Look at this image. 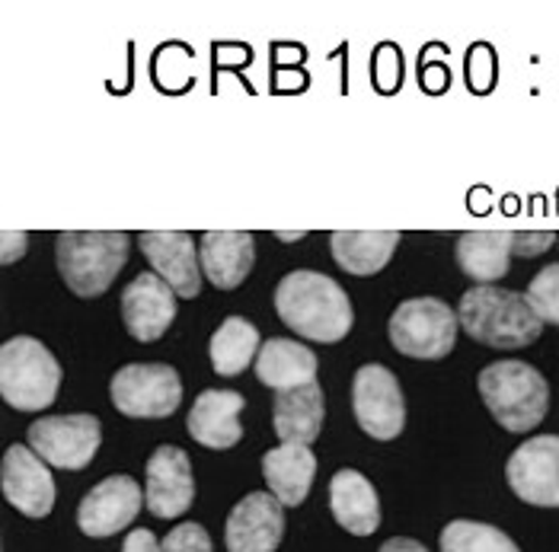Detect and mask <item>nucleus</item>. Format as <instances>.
Returning a JSON list of instances; mask_svg holds the SVG:
<instances>
[{
  "label": "nucleus",
  "mask_w": 559,
  "mask_h": 552,
  "mask_svg": "<svg viewBox=\"0 0 559 552\" xmlns=\"http://www.w3.org/2000/svg\"><path fill=\"white\" fill-rule=\"evenodd\" d=\"M275 313L288 329L310 341H340L348 336L355 313L345 291L320 272H292L275 288Z\"/></svg>",
  "instance_id": "f257e3e1"
},
{
  "label": "nucleus",
  "mask_w": 559,
  "mask_h": 552,
  "mask_svg": "<svg viewBox=\"0 0 559 552\" xmlns=\"http://www.w3.org/2000/svg\"><path fill=\"white\" fill-rule=\"evenodd\" d=\"M457 320L467 329V336L489 348H527L531 341L540 339L544 323L531 310V303L518 291L476 285L471 288L461 307Z\"/></svg>",
  "instance_id": "f03ea898"
},
{
  "label": "nucleus",
  "mask_w": 559,
  "mask_h": 552,
  "mask_svg": "<svg viewBox=\"0 0 559 552\" xmlns=\"http://www.w3.org/2000/svg\"><path fill=\"white\" fill-rule=\"evenodd\" d=\"M131 237L116 230H64L58 233L55 259L64 285L78 298H99L109 291L129 259Z\"/></svg>",
  "instance_id": "7ed1b4c3"
},
{
  "label": "nucleus",
  "mask_w": 559,
  "mask_h": 552,
  "mask_svg": "<svg viewBox=\"0 0 559 552\" xmlns=\"http://www.w3.org/2000/svg\"><path fill=\"white\" fill-rule=\"evenodd\" d=\"M476 386L492 419L515 434L540 425L550 409V386L537 368L524 361H496L483 368Z\"/></svg>",
  "instance_id": "20e7f679"
},
{
  "label": "nucleus",
  "mask_w": 559,
  "mask_h": 552,
  "mask_svg": "<svg viewBox=\"0 0 559 552\" xmlns=\"http://www.w3.org/2000/svg\"><path fill=\"white\" fill-rule=\"evenodd\" d=\"M61 368L43 341L29 336L3 341L0 348V396L20 412H43L55 403Z\"/></svg>",
  "instance_id": "39448f33"
},
{
  "label": "nucleus",
  "mask_w": 559,
  "mask_h": 552,
  "mask_svg": "<svg viewBox=\"0 0 559 552\" xmlns=\"http://www.w3.org/2000/svg\"><path fill=\"white\" fill-rule=\"evenodd\" d=\"M457 326L461 320L444 300L413 298L403 300L393 310L388 333L400 355H409L419 361H438L454 351Z\"/></svg>",
  "instance_id": "423d86ee"
},
{
  "label": "nucleus",
  "mask_w": 559,
  "mask_h": 552,
  "mask_svg": "<svg viewBox=\"0 0 559 552\" xmlns=\"http://www.w3.org/2000/svg\"><path fill=\"white\" fill-rule=\"evenodd\" d=\"M557 233H518V230H467L457 237V265L476 285L506 278L512 255H537L554 247Z\"/></svg>",
  "instance_id": "0eeeda50"
},
{
  "label": "nucleus",
  "mask_w": 559,
  "mask_h": 552,
  "mask_svg": "<svg viewBox=\"0 0 559 552\" xmlns=\"http://www.w3.org/2000/svg\"><path fill=\"white\" fill-rule=\"evenodd\" d=\"M109 396L129 419H167L182 403V381L170 364H126L109 383Z\"/></svg>",
  "instance_id": "6e6552de"
},
{
  "label": "nucleus",
  "mask_w": 559,
  "mask_h": 552,
  "mask_svg": "<svg viewBox=\"0 0 559 552\" xmlns=\"http://www.w3.org/2000/svg\"><path fill=\"white\" fill-rule=\"evenodd\" d=\"M352 412L374 441H393L406 425V403L396 377L384 364H365L352 381Z\"/></svg>",
  "instance_id": "1a4fd4ad"
},
{
  "label": "nucleus",
  "mask_w": 559,
  "mask_h": 552,
  "mask_svg": "<svg viewBox=\"0 0 559 552\" xmlns=\"http://www.w3.org/2000/svg\"><path fill=\"white\" fill-rule=\"evenodd\" d=\"M29 447L48 467L84 469L99 451L96 416H45L29 425Z\"/></svg>",
  "instance_id": "9d476101"
},
{
  "label": "nucleus",
  "mask_w": 559,
  "mask_h": 552,
  "mask_svg": "<svg viewBox=\"0 0 559 552\" xmlns=\"http://www.w3.org/2000/svg\"><path fill=\"white\" fill-rule=\"evenodd\" d=\"M509 485L521 502L537 508H559V437H531L509 457Z\"/></svg>",
  "instance_id": "9b49d317"
},
{
  "label": "nucleus",
  "mask_w": 559,
  "mask_h": 552,
  "mask_svg": "<svg viewBox=\"0 0 559 552\" xmlns=\"http://www.w3.org/2000/svg\"><path fill=\"white\" fill-rule=\"evenodd\" d=\"M144 505V492L131 476H109L93 485L78 508V527L93 540L116 537L138 517Z\"/></svg>",
  "instance_id": "f8f14e48"
},
{
  "label": "nucleus",
  "mask_w": 559,
  "mask_h": 552,
  "mask_svg": "<svg viewBox=\"0 0 559 552\" xmlns=\"http://www.w3.org/2000/svg\"><path fill=\"white\" fill-rule=\"evenodd\" d=\"M195 499V479L186 451L164 444L147 457L144 469V502L154 517L173 520L192 508Z\"/></svg>",
  "instance_id": "ddd939ff"
},
{
  "label": "nucleus",
  "mask_w": 559,
  "mask_h": 552,
  "mask_svg": "<svg viewBox=\"0 0 559 552\" xmlns=\"http://www.w3.org/2000/svg\"><path fill=\"white\" fill-rule=\"evenodd\" d=\"M0 485L7 502L26 517H48L55 508V479L48 464L26 444L7 447L0 464Z\"/></svg>",
  "instance_id": "4468645a"
},
{
  "label": "nucleus",
  "mask_w": 559,
  "mask_h": 552,
  "mask_svg": "<svg viewBox=\"0 0 559 552\" xmlns=\"http://www.w3.org/2000/svg\"><path fill=\"white\" fill-rule=\"evenodd\" d=\"M285 537V505L272 492H250L240 499L227 524V552H275Z\"/></svg>",
  "instance_id": "2eb2a0df"
},
{
  "label": "nucleus",
  "mask_w": 559,
  "mask_h": 552,
  "mask_svg": "<svg viewBox=\"0 0 559 552\" xmlns=\"http://www.w3.org/2000/svg\"><path fill=\"white\" fill-rule=\"evenodd\" d=\"M138 247L154 272L170 285L179 298L192 300L202 295V272H199V250L189 233L182 230H144L138 233Z\"/></svg>",
  "instance_id": "dca6fc26"
},
{
  "label": "nucleus",
  "mask_w": 559,
  "mask_h": 552,
  "mask_svg": "<svg viewBox=\"0 0 559 552\" xmlns=\"http://www.w3.org/2000/svg\"><path fill=\"white\" fill-rule=\"evenodd\" d=\"M122 320L138 341H157L176 320V291L157 272H141L122 291Z\"/></svg>",
  "instance_id": "f3484780"
},
{
  "label": "nucleus",
  "mask_w": 559,
  "mask_h": 552,
  "mask_svg": "<svg viewBox=\"0 0 559 552\" xmlns=\"http://www.w3.org/2000/svg\"><path fill=\"white\" fill-rule=\"evenodd\" d=\"M243 406H247L243 396L234 389H205L189 409V419H186L189 437L212 451H227V447L240 444Z\"/></svg>",
  "instance_id": "a211bd4d"
},
{
  "label": "nucleus",
  "mask_w": 559,
  "mask_h": 552,
  "mask_svg": "<svg viewBox=\"0 0 559 552\" xmlns=\"http://www.w3.org/2000/svg\"><path fill=\"white\" fill-rule=\"evenodd\" d=\"M253 233H240V230H209L202 233L199 243V259H202V272L209 275V281L221 291H234L247 281V275L253 272Z\"/></svg>",
  "instance_id": "6ab92c4d"
},
{
  "label": "nucleus",
  "mask_w": 559,
  "mask_h": 552,
  "mask_svg": "<svg viewBox=\"0 0 559 552\" xmlns=\"http://www.w3.org/2000/svg\"><path fill=\"white\" fill-rule=\"evenodd\" d=\"M330 508L352 537H371L381 527V502L358 469H340L330 482Z\"/></svg>",
  "instance_id": "aec40b11"
},
{
  "label": "nucleus",
  "mask_w": 559,
  "mask_h": 552,
  "mask_svg": "<svg viewBox=\"0 0 559 552\" xmlns=\"http://www.w3.org/2000/svg\"><path fill=\"white\" fill-rule=\"evenodd\" d=\"M262 476H265L269 492L285 508H295L310 495V485H313V476H317V457L304 444L272 447L262 457Z\"/></svg>",
  "instance_id": "412c9836"
},
{
  "label": "nucleus",
  "mask_w": 559,
  "mask_h": 552,
  "mask_svg": "<svg viewBox=\"0 0 559 552\" xmlns=\"http://www.w3.org/2000/svg\"><path fill=\"white\" fill-rule=\"evenodd\" d=\"M257 377L275 393L301 389L317 383V355L292 339H269L259 348Z\"/></svg>",
  "instance_id": "4be33fe9"
},
{
  "label": "nucleus",
  "mask_w": 559,
  "mask_h": 552,
  "mask_svg": "<svg viewBox=\"0 0 559 552\" xmlns=\"http://www.w3.org/2000/svg\"><path fill=\"white\" fill-rule=\"evenodd\" d=\"M272 425L282 444H313L323 428V389L317 383L275 396Z\"/></svg>",
  "instance_id": "5701e85b"
},
{
  "label": "nucleus",
  "mask_w": 559,
  "mask_h": 552,
  "mask_svg": "<svg viewBox=\"0 0 559 552\" xmlns=\"http://www.w3.org/2000/svg\"><path fill=\"white\" fill-rule=\"evenodd\" d=\"M396 230H336L330 237V253L348 275H378L396 253Z\"/></svg>",
  "instance_id": "b1692460"
},
{
  "label": "nucleus",
  "mask_w": 559,
  "mask_h": 552,
  "mask_svg": "<svg viewBox=\"0 0 559 552\" xmlns=\"http://www.w3.org/2000/svg\"><path fill=\"white\" fill-rule=\"evenodd\" d=\"M259 329L243 320V316H230L224 320L212 336L209 355H212V368L221 377H237L240 371L250 368V361L259 358Z\"/></svg>",
  "instance_id": "393cba45"
},
{
  "label": "nucleus",
  "mask_w": 559,
  "mask_h": 552,
  "mask_svg": "<svg viewBox=\"0 0 559 552\" xmlns=\"http://www.w3.org/2000/svg\"><path fill=\"white\" fill-rule=\"evenodd\" d=\"M438 543L441 552H521L509 533L479 520H451Z\"/></svg>",
  "instance_id": "a878e982"
},
{
  "label": "nucleus",
  "mask_w": 559,
  "mask_h": 552,
  "mask_svg": "<svg viewBox=\"0 0 559 552\" xmlns=\"http://www.w3.org/2000/svg\"><path fill=\"white\" fill-rule=\"evenodd\" d=\"M524 298H527L531 310L537 313L540 323H554V326H559V262L557 265L540 268V272L531 278Z\"/></svg>",
  "instance_id": "bb28decb"
},
{
  "label": "nucleus",
  "mask_w": 559,
  "mask_h": 552,
  "mask_svg": "<svg viewBox=\"0 0 559 552\" xmlns=\"http://www.w3.org/2000/svg\"><path fill=\"white\" fill-rule=\"evenodd\" d=\"M160 552H215L212 537L202 524H176L170 533L160 540Z\"/></svg>",
  "instance_id": "cd10ccee"
},
{
  "label": "nucleus",
  "mask_w": 559,
  "mask_h": 552,
  "mask_svg": "<svg viewBox=\"0 0 559 552\" xmlns=\"http://www.w3.org/2000/svg\"><path fill=\"white\" fill-rule=\"evenodd\" d=\"M122 552H160V543H157V537L151 533V530H131L129 537H126V547Z\"/></svg>",
  "instance_id": "c85d7f7f"
},
{
  "label": "nucleus",
  "mask_w": 559,
  "mask_h": 552,
  "mask_svg": "<svg viewBox=\"0 0 559 552\" xmlns=\"http://www.w3.org/2000/svg\"><path fill=\"white\" fill-rule=\"evenodd\" d=\"M26 240L29 237L23 230L20 233L16 230H3V262H16L20 255L26 253Z\"/></svg>",
  "instance_id": "c756f323"
},
{
  "label": "nucleus",
  "mask_w": 559,
  "mask_h": 552,
  "mask_svg": "<svg viewBox=\"0 0 559 552\" xmlns=\"http://www.w3.org/2000/svg\"><path fill=\"white\" fill-rule=\"evenodd\" d=\"M378 552H429L419 540H409V537H393V540H388L384 547Z\"/></svg>",
  "instance_id": "7c9ffc66"
},
{
  "label": "nucleus",
  "mask_w": 559,
  "mask_h": 552,
  "mask_svg": "<svg viewBox=\"0 0 559 552\" xmlns=\"http://www.w3.org/2000/svg\"><path fill=\"white\" fill-rule=\"evenodd\" d=\"M278 240H301V237H307L304 230H295V233H275Z\"/></svg>",
  "instance_id": "2f4dec72"
}]
</instances>
